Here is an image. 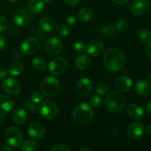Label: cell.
<instances>
[{
  "label": "cell",
  "mask_w": 151,
  "mask_h": 151,
  "mask_svg": "<svg viewBox=\"0 0 151 151\" xmlns=\"http://www.w3.org/2000/svg\"><path fill=\"white\" fill-rule=\"evenodd\" d=\"M8 45L7 38L4 35H0V50H5Z\"/></svg>",
  "instance_id": "f35d334b"
},
{
  "label": "cell",
  "mask_w": 151,
  "mask_h": 151,
  "mask_svg": "<svg viewBox=\"0 0 151 151\" xmlns=\"http://www.w3.org/2000/svg\"><path fill=\"white\" fill-rule=\"evenodd\" d=\"M40 48V42L35 38H28L23 41L21 50L24 54L31 55L36 52Z\"/></svg>",
  "instance_id": "9c48e42d"
},
{
  "label": "cell",
  "mask_w": 151,
  "mask_h": 151,
  "mask_svg": "<svg viewBox=\"0 0 151 151\" xmlns=\"http://www.w3.org/2000/svg\"><path fill=\"white\" fill-rule=\"evenodd\" d=\"M14 22L19 26H26L30 22V16L24 9H19L15 13Z\"/></svg>",
  "instance_id": "d6986e66"
},
{
  "label": "cell",
  "mask_w": 151,
  "mask_h": 151,
  "mask_svg": "<svg viewBox=\"0 0 151 151\" xmlns=\"http://www.w3.org/2000/svg\"><path fill=\"white\" fill-rule=\"evenodd\" d=\"M1 151H11L12 149L10 147H7V146H4V147H1L0 148Z\"/></svg>",
  "instance_id": "681fc988"
},
{
  "label": "cell",
  "mask_w": 151,
  "mask_h": 151,
  "mask_svg": "<svg viewBox=\"0 0 151 151\" xmlns=\"http://www.w3.org/2000/svg\"><path fill=\"white\" fill-rule=\"evenodd\" d=\"M77 89L78 93L82 96H87L91 93L92 90V83L89 79L83 78L80 80L78 83Z\"/></svg>",
  "instance_id": "ac0fdd59"
},
{
  "label": "cell",
  "mask_w": 151,
  "mask_h": 151,
  "mask_svg": "<svg viewBox=\"0 0 151 151\" xmlns=\"http://www.w3.org/2000/svg\"><path fill=\"white\" fill-rule=\"evenodd\" d=\"M6 120V116H4V114H0V123H4Z\"/></svg>",
  "instance_id": "bcb514c9"
},
{
  "label": "cell",
  "mask_w": 151,
  "mask_h": 151,
  "mask_svg": "<svg viewBox=\"0 0 151 151\" xmlns=\"http://www.w3.org/2000/svg\"><path fill=\"white\" fill-rule=\"evenodd\" d=\"M90 104L92 107L98 108L101 106L102 104V98L97 94H94L90 97Z\"/></svg>",
  "instance_id": "1f68e13d"
},
{
  "label": "cell",
  "mask_w": 151,
  "mask_h": 151,
  "mask_svg": "<svg viewBox=\"0 0 151 151\" xmlns=\"http://www.w3.org/2000/svg\"><path fill=\"white\" fill-rule=\"evenodd\" d=\"M133 85L131 78L127 76H121L116 80L114 83L115 88L120 92H127L131 88Z\"/></svg>",
  "instance_id": "2e32d148"
},
{
  "label": "cell",
  "mask_w": 151,
  "mask_h": 151,
  "mask_svg": "<svg viewBox=\"0 0 151 151\" xmlns=\"http://www.w3.org/2000/svg\"><path fill=\"white\" fill-rule=\"evenodd\" d=\"M74 50L77 52H82L86 50V44L83 41H78L74 44Z\"/></svg>",
  "instance_id": "8d00e7d4"
},
{
  "label": "cell",
  "mask_w": 151,
  "mask_h": 151,
  "mask_svg": "<svg viewBox=\"0 0 151 151\" xmlns=\"http://www.w3.org/2000/svg\"><path fill=\"white\" fill-rule=\"evenodd\" d=\"M137 94L140 96H147L151 93V83L146 80H139L134 86Z\"/></svg>",
  "instance_id": "e0dca14e"
},
{
  "label": "cell",
  "mask_w": 151,
  "mask_h": 151,
  "mask_svg": "<svg viewBox=\"0 0 151 151\" xmlns=\"http://www.w3.org/2000/svg\"><path fill=\"white\" fill-rule=\"evenodd\" d=\"M39 27L45 32H51L56 27V23L52 18L45 16L39 21Z\"/></svg>",
  "instance_id": "44dd1931"
},
{
  "label": "cell",
  "mask_w": 151,
  "mask_h": 151,
  "mask_svg": "<svg viewBox=\"0 0 151 151\" xmlns=\"http://www.w3.org/2000/svg\"><path fill=\"white\" fill-rule=\"evenodd\" d=\"M69 63L63 57H58L52 59L49 64V71L52 75H60L64 73L68 69Z\"/></svg>",
  "instance_id": "52a82bcc"
},
{
  "label": "cell",
  "mask_w": 151,
  "mask_h": 151,
  "mask_svg": "<svg viewBox=\"0 0 151 151\" xmlns=\"http://www.w3.org/2000/svg\"><path fill=\"white\" fill-rule=\"evenodd\" d=\"M40 149V146L33 140H27L22 145V150L26 151H37Z\"/></svg>",
  "instance_id": "83f0119b"
},
{
  "label": "cell",
  "mask_w": 151,
  "mask_h": 151,
  "mask_svg": "<svg viewBox=\"0 0 151 151\" xmlns=\"http://www.w3.org/2000/svg\"><path fill=\"white\" fill-rule=\"evenodd\" d=\"M2 88L10 95H17L21 91V85L14 78H7L2 83Z\"/></svg>",
  "instance_id": "30bf717a"
},
{
  "label": "cell",
  "mask_w": 151,
  "mask_h": 151,
  "mask_svg": "<svg viewBox=\"0 0 151 151\" xmlns=\"http://www.w3.org/2000/svg\"><path fill=\"white\" fill-rule=\"evenodd\" d=\"M29 11L33 13H41L45 8V4L42 0H31L28 4Z\"/></svg>",
  "instance_id": "cb8c5ba5"
},
{
  "label": "cell",
  "mask_w": 151,
  "mask_h": 151,
  "mask_svg": "<svg viewBox=\"0 0 151 151\" xmlns=\"http://www.w3.org/2000/svg\"><path fill=\"white\" fill-rule=\"evenodd\" d=\"M14 107V101L9 96L0 94V112L3 114L9 113Z\"/></svg>",
  "instance_id": "ffe728a7"
},
{
  "label": "cell",
  "mask_w": 151,
  "mask_h": 151,
  "mask_svg": "<svg viewBox=\"0 0 151 151\" xmlns=\"http://www.w3.org/2000/svg\"><path fill=\"white\" fill-rule=\"evenodd\" d=\"M41 90L42 94L47 97L55 96L60 90V83L56 78L49 76L44 78L41 84Z\"/></svg>",
  "instance_id": "277c9868"
},
{
  "label": "cell",
  "mask_w": 151,
  "mask_h": 151,
  "mask_svg": "<svg viewBox=\"0 0 151 151\" xmlns=\"http://www.w3.org/2000/svg\"><path fill=\"white\" fill-rule=\"evenodd\" d=\"M109 91V86L106 84H99L96 86V92L97 94H100V95H103V94H106Z\"/></svg>",
  "instance_id": "d590c367"
},
{
  "label": "cell",
  "mask_w": 151,
  "mask_h": 151,
  "mask_svg": "<svg viewBox=\"0 0 151 151\" xmlns=\"http://www.w3.org/2000/svg\"><path fill=\"white\" fill-rule=\"evenodd\" d=\"M125 104V96L119 91H112L107 94L105 106L108 111L116 113L122 110Z\"/></svg>",
  "instance_id": "3957f363"
},
{
  "label": "cell",
  "mask_w": 151,
  "mask_h": 151,
  "mask_svg": "<svg viewBox=\"0 0 151 151\" xmlns=\"http://www.w3.org/2000/svg\"><path fill=\"white\" fill-rule=\"evenodd\" d=\"M94 16L93 10L90 7H86L81 9L78 14V18L83 22H87L91 20Z\"/></svg>",
  "instance_id": "484cf974"
},
{
  "label": "cell",
  "mask_w": 151,
  "mask_h": 151,
  "mask_svg": "<svg viewBox=\"0 0 151 151\" xmlns=\"http://www.w3.org/2000/svg\"><path fill=\"white\" fill-rule=\"evenodd\" d=\"M8 27V22L4 16L0 15V35L7 29Z\"/></svg>",
  "instance_id": "e575fe53"
},
{
  "label": "cell",
  "mask_w": 151,
  "mask_h": 151,
  "mask_svg": "<svg viewBox=\"0 0 151 151\" xmlns=\"http://www.w3.org/2000/svg\"><path fill=\"white\" fill-rule=\"evenodd\" d=\"M148 6V0H132L130 4V9L133 14L141 16L147 11Z\"/></svg>",
  "instance_id": "8fae6325"
},
{
  "label": "cell",
  "mask_w": 151,
  "mask_h": 151,
  "mask_svg": "<svg viewBox=\"0 0 151 151\" xmlns=\"http://www.w3.org/2000/svg\"><path fill=\"white\" fill-rule=\"evenodd\" d=\"M144 128V125L140 122L131 123L128 128V135L132 139H139L145 133Z\"/></svg>",
  "instance_id": "9a60e30c"
},
{
  "label": "cell",
  "mask_w": 151,
  "mask_h": 151,
  "mask_svg": "<svg viewBox=\"0 0 151 151\" xmlns=\"http://www.w3.org/2000/svg\"><path fill=\"white\" fill-rule=\"evenodd\" d=\"M126 113L128 116L134 120L141 119L145 116L144 109L139 105L134 104V103L129 105L127 107Z\"/></svg>",
  "instance_id": "5bb4252c"
},
{
  "label": "cell",
  "mask_w": 151,
  "mask_h": 151,
  "mask_svg": "<svg viewBox=\"0 0 151 151\" xmlns=\"http://www.w3.org/2000/svg\"><path fill=\"white\" fill-rule=\"evenodd\" d=\"M146 110H147V111L148 113L151 114V100L147 103V106H146Z\"/></svg>",
  "instance_id": "7dc6e473"
},
{
  "label": "cell",
  "mask_w": 151,
  "mask_h": 151,
  "mask_svg": "<svg viewBox=\"0 0 151 151\" xmlns=\"http://www.w3.org/2000/svg\"><path fill=\"white\" fill-rule=\"evenodd\" d=\"M84 150H88V151H91V149H89V148H82V149H81V151H84Z\"/></svg>",
  "instance_id": "816d5d0a"
},
{
  "label": "cell",
  "mask_w": 151,
  "mask_h": 151,
  "mask_svg": "<svg viewBox=\"0 0 151 151\" xmlns=\"http://www.w3.org/2000/svg\"><path fill=\"white\" fill-rule=\"evenodd\" d=\"M57 32L59 36L60 37H66L69 35V29L66 25L64 24H60L58 26L57 29Z\"/></svg>",
  "instance_id": "d6a6232c"
},
{
  "label": "cell",
  "mask_w": 151,
  "mask_h": 151,
  "mask_svg": "<svg viewBox=\"0 0 151 151\" xmlns=\"http://www.w3.org/2000/svg\"><path fill=\"white\" fill-rule=\"evenodd\" d=\"M32 66L35 68L36 70L42 72L44 71L47 66V63H46L45 59L41 57H36L32 60Z\"/></svg>",
  "instance_id": "f1b7e54d"
},
{
  "label": "cell",
  "mask_w": 151,
  "mask_h": 151,
  "mask_svg": "<svg viewBox=\"0 0 151 151\" xmlns=\"http://www.w3.org/2000/svg\"><path fill=\"white\" fill-rule=\"evenodd\" d=\"M43 100L42 92L35 91L31 94V100L33 103H40Z\"/></svg>",
  "instance_id": "836d02e7"
},
{
  "label": "cell",
  "mask_w": 151,
  "mask_h": 151,
  "mask_svg": "<svg viewBox=\"0 0 151 151\" xmlns=\"http://www.w3.org/2000/svg\"><path fill=\"white\" fill-rule=\"evenodd\" d=\"M28 134L30 137L33 139H41L44 137L46 133L45 128L44 125L38 122H32L29 125L27 128Z\"/></svg>",
  "instance_id": "4fadbf2b"
},
{
  "label": "cell",
  "mask_w": 151,
  "mask_h": 151,
  "mask_svg": "<svg viewBox=\"0 0 151 151\" xmlns=\"http://www.w3.org/2000/svg\"><path fill=\"white\" fill-rule=\"evenodd\" d=\"M63 47V43L59 38L56 37L50 38L46 42L45 50L50 55L55 56L58 55L62 51Z\"/></svg>",
  "instance_id": "ba28073f"
},
{
  "label": "cell",
  "mask_w": 151,
  "mask_h": 151,
  "mask_svg": "<svg viewBox=\"0 0 151 151\" xmlns=\"http://www.w3.org/2000/svg\"><path fill=\"white\" fill-rule=\"evenodd\" d=\"M51 150L52 151H69L71 150V149L69 148L68 146L65 145H55L53 146L51 148Z\"/></svg>",
  "instance_id": "74e56055"
},
{
  "label": "cell",
  "mask_w": 151,
  "mask_h": 151,
  "mask_svg": "<svg viewBox=\"0 0 151 151\" xmlns=\"http://www.w3.org/2000/svg\"><path fill=\"white\" fill-rule=\"evenodd\" d=\"M9 1H10V2H16V1H17V0H8Z\"/></svg>",
  "instance_id": "f5cc1de1"
},
{
  "label": "cell",
  "mask_w": 151,
  "mask_h": 151,
  "mask_svg": "<svg viewBox=\"0 0 151 151\" xmlns=\"http://www.w3.org/2000/svg\"><path fill=\"white\" fill-rule=\"evenodd\" d=\"M103 61L106 69L111 72H117L125 66L126 59L120 50L116 47H109L105 51Z\"/></svg>",
  "instance_id": "6da1fadb"
},
{
  "label": "cell",
  "mask_w": 151,
  "mask_h": 151,
  "mask_svg": "<svg viewBox=\"0 0 151 151\" xmlns=\"http://www.w3.org/2000/svg\"><path fill=\"white\" fill-rule=\"evenodd\" d=\"M63 1L69 6H76L80 2V0H63Z\"/></svg>",
  "instance_id": "60d3db41"
},
{
  "label": "cell",
  "mask_w": 151,
  "mask_h": 151,
  "mask_svg": "<svg viewBox=\"0 0 151 151\" xmlns=\"http://www.w3.org/2000/svg\"><path fill=\"white\" fill-rule=\"evenodd\" d=\"M145 53L147 57L151 59V42L148 43L145 48Z\"/></svg>",
  "instance_id": "7bdbcfd3"
},
{
  "label": "cell",
  "mask_w": 151,
  "mask_h": 151,
  "mask_svg": "<svg viewBox=\"0 0 151 151\" xmlns=\"http://www.w3.org/2000/svg\"><path fill=\"white\" fill-rule=\"evenodd\" d=\"M4 138L9 145L13 147H18L22 145L23 134L19 128L16 126H10L6 130Z\"/></svg>",
  "instance_id": "8992f818"
},
{
  "label": "cell",
  "mask_w": 151,
  "mask_h": 151,
  "mask_svg": "<svg viewBox=\"0 0 151 151\" xmlns=\"http://www.w3.org/2000/svg\"><path fill=\"white\" fill-rule=\"evenodd\" d=\"M24 66L20 60H14L8 66L7 72L13 76H18L23 72Z\"/></svg>",
  "instance_id": "7402d4cb"
},
{
  "label": "cell",
  "mask_w": 151,
  "mask_h": 151,
  "mask_svg": "<svg viewBox=\"0 0 151 151\" xmlns=\"http://www.w3.org/2000/svg\"><path fill=\"white\" fill-rule=\"evenodd\" d=\"M112 1H114L115 3H116L118 4H124L125 3L128 2L130 0H112Z\"/></svg>",
  "instance_id": "f6af8a7d"
},
{
  "label": "cell",
  "mask_w": 151,
  "mask_h": 151,
  "mask_svg": "<svg viewBox=\"0 0 151 151\" xmlns=\"http://www.w3.org/2000/svg\"><path fill=\"white\" fill-rule=\"evenodd\" d=\"M129 21L128 19H122L118 21L115 27H116V30L120 31V32H124V31H126L129 28Z\"/></svg>",
  "instance_id": "f546056e"
},
{
  "label": "cell",
  "mask_w": 151,
  "mask_h": 151,
  "mask_svg": "<svg viewBox=\"0 0 151 151\" xmlns=\"http://www.w3.org/2000/svg\"><path fill=\"white\" fill-rule=\"evenodd\" d=\"M94 116V111L89 105L86 103H79L75 107L72 114L75 123L84 125L91 122Z\"/></svg>",
  "instance_id": "7a4b0ae2"
},
{
  "label": "cell",
  "mask_w": 151,
  "mask_h": 151,
  "mask_svg": "<svg viewBox=\"0 0 151 151\" xmlns=\"http://www.w3.org/2000/svg\"><path fill=\"white\" fill-rule=\"evenodd\" d=\"M116 27L113 24H106L103 25L100 28V32L103 36L111 37L114 35L116 32Z\"/></svg>",
  "instance_id": "4316f807"
},
{
  "label": "cell",
  "mask_w": 151,
  "mask_h": 151,
  "mask_svg": "<svg viewBox=\"0 0 151 151\" xmlns=\"http://www.w3.org/2000/svg\"><path fill=\"white\" fill-rule=\"evenodd\" d=\"M111 132L112 133L114 136H116L118 134V130L116 128H112L111 130Z\"/></svg>",
  "instance_id": "c3c4849f"
},
{
  "label": "cell",
  "mask_w": 151,
  "mask_h": 151,
  "mask_svg": "<svg viewBox=\"0 0 151 151\" xmlns=\"http://www.w3.org/2000/svg\"><path fill=\"white\" fill-rule=\"evenodd\" d=\"M38 111L43 118L52 119L55 117L58 112V108L56 103L51 100H45L41 102Z\"/></svg>",
  "instance_id": "5b68a950"
},
{
  "label": "cell",
  "mask_w": 151,
  "mask_h": 151,
  "mask_svg": "<svg viewBox=\"0 0 151 151\" xmlns=\"http://www.w3.org/2000/svg\"><path fill=\"white\" fill-rule=\"evenodd\" d=\"M7 74V71L4 68L0 67V80L4 79Z\"/></svg>",
  "instance_id": "b9f144b4"
},
{
  "label": "cell",
  "mask_w": 151,
  "mask_h": 151,
  "mask_svg": "<svg viewBox=\"0 0 151 151\" xmlns=\"http://www.w3.org/2000/svg\"><path fill=\"white\" fill-rule=\"evenodd\" d=\"M149 79H150V81H151V72L149 74Z\"/></svg>",
  "instance_id": "db71d44e"
},
{
  "label": "cell",
  "mask_w": 151,
  "mask_h": 151,
  "mask_svg": "<svg viewBox=\"0 0 151 151\" xmlns=\"http://www.w3.org/2000/svg\"><path fill=\"white\" fill-rule=\"evenodd\" d=\"M13 119L16 125H23L27 120V113L24 109H17L13 114Z\"/></svg>",
  "instance_id": "d4e9b609"
},
{
  "label": "cell",
  "mask_w": 151,
  "mask_h": 151,
  "mask_svg": "<svg viewBox=\"0 0 151 151\" xmlns=\"http://www.w3.org/2000/svg\"><path fill=\"white\" fill-rule=\"evenodd\" d=\"M44 3H47V4H52L55 1V0H44Z\"/></svg>",
  "instance_id": "f907efd6"
},
{
  "label": "cell",
  "mask_w": 151,
  "mask_h": 151,
  "mask_svg": "<svg viewBox=\"0 0 151 151\" xmlns=\"http://www.w3.org/2000/svg\"><path fill=\"white\" fill-rule=\"evenodd\" d=\"M104 51V44L98 39H94L87 44L86 52L91 57H97Z\"/></svg>",
  "instance_id": "7c38bea8"
},
{
  "label": "cell",
  "mask_w": 151,
  "mask_h": 151,
  "mask_svg": "<svg viewBox=\"0 0 151 151\" xmlns=\"http://www.w3.org/2000/svg\"><path fill=\"white\" fill-rule=\"evenodd\" d=\"M91 63L89 57L86 55H80L75 59V65L80 70H86L88 69Z\"/></svg>",
  "instance_id": "603a6c76"
},
{
  "label": "cell",
  "mask_w": 151,
  "mask_h": 151,
  "mask_svg": "<svg viewBox=\"0 0 151 151\" xmlns=\"http://www.w3.org/2000/svg\"><path fill=\"white\" fill-rule=\"evenodd\" d=\"M139 38L145 44L151 42V32L147 29H141L139 32Z\"/></svg>",
  "instance_id": "4dcf8cb0"
},
{
  "label": "cell",
  "mask_w": 151,
  "mask_h": 151,
  "mask_svg": "<svg viewBox=\"0 0 151 151\" xmlns=\"http://www.w3.org/2000/svg\"><path fill=\"white\" fill-rule=\"evenodd\" d=\"M66 22L68 25H71V26H72V25H75V24L77 23L76 17L74 16H72H72H67L66 19Z\"/></svg>",
  "instance_id": "ab89813d"
},
{
  "label": "cell",
  "mask_w": 151,
  "mask_h": 151,
  "mask_svg": "<svg viewBox=\"0 0 151 151\" xmlns=\"http://www.w3.org/2000/svg\"><path fill=\"white\" fill-rule=\"evenodd\" d=\"M144 131L147 135H151V125H147L146 127H145Z\"/></svg>",
  "instance_id": "ee69618b"
}]
</instances>
